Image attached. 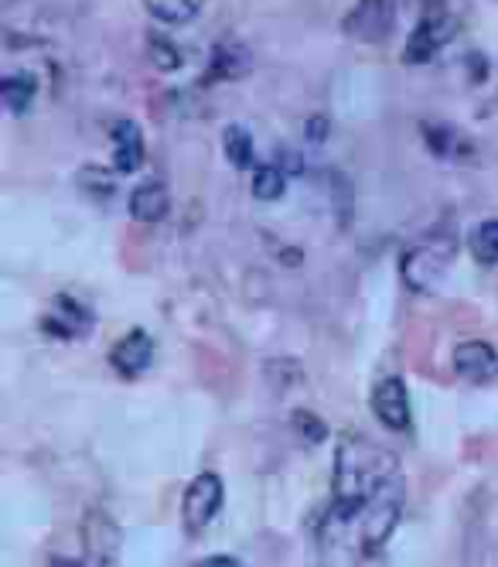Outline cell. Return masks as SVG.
Masks as SVG:
<instances>
[{
	"label": "cell",
	"instance_id": "obj_6",
	"mask_svg": "<svg viewBox=\"0 0 498 567\" xmlns=\"http://www.w3.org/2000/svg\"><path fill=\"white\" fill-rule=\"evenodd\" d=\"M154 362V342L144 329H134L123 336L113 349H110V367L123 377V380H137L151 370Z\"/></svg>",
	"mask_w": 498,
	"mask_h": 567
},
{
	"label": "cell",
	"instance_id": "obj_21",
	"mask_svg": "<svg viewBox=\"0 0 498 567\" xmlns=\"http://www.w3.org/2000/svg\"><path fill=\"white\" fill-rule=\"evenodd\" d=\"M328 131H331V124H328V116H311V120H308V137H311L314 144H321Z\"/></svg>",
	"mask_w": 498,
	"mask_h": 567
},
{
	"label": "cell",
	"instance_id": "obj_15",
	"mask_svg": "<svg viewBox=\"0 0 498 567\" xmlns=\"http://www.w3.org/2000/svg\"><path fill=\"white\" fill-rule=\"evenodd\" d=\"M34 93H38L34 75H28V72H14V75L4 79V83H0V100H4V106H8L11 113H18V116L28 113Z\"/></svg>",
	"mask_w": 498,
	"mask_h": 567
},
{
	"label": "cell",
	"instance_id": "obj_9",
	"mask_svg": "<svg viewBox=\"0 0 498 567\" xmlns=\"http://www.w3.org/2000/svg\"><path fill=\"white\" fill-rule=\"evenodd\" d=\"M120 530L113 526V519L93 513L86 523H82V547H86V560L93 564H113L120 554Z\"/></svg>",
	"mask_w": 498,
	"mask_h": 567
},
{
	"label": "cell",
	"instance_id": "obj_4",
	"mask_svg": "<svg viewBox=\"0 0 498 567\" xmlns=\"http://www.w3.org/2000/svg\"><path fill=\"white\" fill-rule=\"evenodd\" d=\"M458 34V18H450L444 11H430L417 21V28L409 31L406 42V62L409 65H424L430 62L440 49H447Z\"/></svg>",
	"mask_w": 498,
	"mask_h": 567
},
{
	"label": "cell",
	"instance_id": "obj_18",
	"mask_svg": "<svg viewBox=\"0 0 498 567\" xmlns=\"http://www.w3.org/2000/svg\"><path fill=\"white\" fill-rule=\"evenodd\" d=\"M287 192V175L280 165H257L253 168V195L260 202H277Z\"/></svg>",
	"mask_w": 498,
	"mask_h": 567
},
{
	"label": "cell",
	"instance_id": "obj_2",
	"mask_svg": "<svg viewBox=\"0 0 498 567\" xmlns=\"http://www.w3.org/2000/svg\"><path fill=\"white\" fill-rule=\"evenodd\" d=\"M454 257H458V239L450 233H430L421 243H413L403 257V280L413 291H437L447 277Z\"/></svg>",
	"mask_w": 498,
	"mask_h": 567
},
{
	"label": "cell",
	"instance_id": "obj_7",
	"mask_svg": "<svg viewBox=\"0 0 498 567\" xmlns=\"http://www.w3.org/2000/svg\"><path fill=\"white\" fill-rule=\"evenodd\" d=\"M372 414H376L390 431L409 427V393L400 377H386L372 390Z\"/></svg>",
	"mask_w": 498,
	"mask_h": 567
},
{
	"label": "cell",
	"instance_id": "obj_5",
	"mask_svg": "<svg viewBox=\"0 0 498 567\" xmlns=\"http://www.w3.org/2000/svg\"><path fill=\"white\" fill-rule=\"evenodd\" d=\"M41 329L52 339H86L93 329V311L72 295H55L49 315L41 318Z\"/></svg>",
	"mask_w": 498,
	"mask_h": 567
},
{
	"label": "cell",
	"instance_id": "obj_22",
	"mask_svg": "<svg viewBox=\"0 0 498 567\" xmlns=\"http://www.w3.org/2000/svg\"><path fill=\"white\" fill-rule=\"evenodd\" d=\"M205 567H239L236 557H209V560H201Z\"/></svg>",
	"mask_w": 498,
	"mask_h": 567
},
{
	"label": "cell",
	"instance_id": "obj_17",
	"mask_svg": "<svg viewBox=\"0 0 498 567\" xmlns=\"http://www.w3.org/2000/svg\"><path fill=\"white\" fill-rule=\"evenodd\" d=\"M222 151H226V157H229V165H232V168H239V172L253 168V137H249L246 127L229 124V127L222 131Z\"/></svg>",
	"mask_w": 498,
	"mask_h": 567
},
{
	"label": "cell",
	"instance_id": "obj_16",
	"mask_svg": "<svg viewBox=\"0 0 498 567\" xmlns=\"http://www.w3.org/2000/svg\"><path fill=\"white\" fill-rule=\"evenodd\" d=\"M468 250L481 267H495L498 264V219H485L471 229L468 236Z\"/></svg>",
	"mask_w": 498,
	"mask_h": 567
},
{
	"label": "cell",
	"instance_id": "obj_3",
	"mask_svg": "<svg viewBox=\"0 0 498 567\" xmlns=\"http://www.w3.org/2000/svg\"><path fill=\"white\" fill-rule=\"evenodd\" d=\"M222 499H226V485L216 472H201L188 482L185 489V499H181V519L188 530H205L216 513L222 509Z\"/></svg>",
	"mask_w": 498,
	"mask_h": 567
},
{
	"label": "cell",
	"instance_id": "obj_10",
	"mask_svg": "<svg viewBox=\"0 0 498 567\" xmlns=\"http://www.w3.org/2000/svg\"><path fill=\"white\" fill-rule=\"evenodd\" d=\"M144 165V134L134 120H116L113 124V168L131 175Z\"/></svg>",
	"mask_w": 498,
	"mask_h": 567
},
{
	"label": "cell",
	"instance_id": "obj_19",
	"mask_svg": "<svg viewBox=\"0 0 498 567\" xmlns=\"http://www.w3.org/2000/svg\"><path fill=\"white\" fill-rule=\"evenodd\" d=\"M151 59L157 69H178L181 65V52L168 42V38H160V34H151Z\"/></svg>",
	"mask_w": 498,
	"mask_h": 567
},
{
	"label": "cell",
	"instance_id": "obj_12",
	"mask_svg": "<svg viewBox=\"0 0 498 567\" xmlns=\"http://www.w3.org/2000/svg\"><path fill=\"white\" fill-rule=\"evenodd\" d=\"M164 213H168V185L151 178L141 188H134V195H131V216L137 223H157Z\"/></svg>",
	"mask_w": 498,
	"mask_h": 567
},
{
	"label": "cell",
	"instance_id": "obj_1",
	"mask_svg": "<svg viewBox=\"0 0 498 567\" xmlns=\"http://www.w3.org/2000/svg\"><path fill=\"white\" fill-rule=\"evenodd\" d=\"M406 506V475L396 452L365 434H342L335 444L324 547L349 557H380Z\"/></svg>",
	"mask_w": 498,
	"mask_h": 567
},
{
	"label": "cell",
	"instance_id": "obj_11",
	"mask_svg": "<svg viewBox=\"0 0 498 567\" xmlns=\"http://www.w3.org/2000/svg\"><path fill=\"white\" fill-rule=\"evenodd\" d=\"M349 28H352L349 34H359V38H365V42H380V38H386L393 28L390 0H362Z\"/></svg>",
	"mask_w": 498,
	"mask_h": 567
},
{
	"label": "cell",
	"instance_id": "obj_14",
	"mask_svg": "<svg viewBox=\"0 0 498 567\" xmlns=\"http://www.w3.org/2000/svg\"><path fill=\"white\" fill-rule=\"evenodd\" d=\"M144 8L160 24H188L191 18H198L205 0H144Z\"/></svg>",
	"mask_w": 498,
	"mask_h": 567
},
{
	"label": "cell",
	"instance_id": "obj_13",
	"mask_svg": "<svg viewBox=\"0 0 498 567\" xmlns=\"http://www.w3.org/2000/svg\"><path fill=\"white\" fill-rule=\"evenodd\" d=\"M249 49H242L239 42H222L212 49V62H209V79H219V83H226V79H239L249 72Z\"/></svg>",
	"mask_w": 498,
	"mask_h": 567
},
{
	"label": "cell",
	"instance_id": "obj_20",
	"mask_svg": "<svg viewBox=\"0 0 498 567\" xmlns=\"http://www.w3.org/2000/svg\"><path fill=\"white\" fill-rule=\"evenodd\" d=\"M294 427L304 434V441H311V444H321L324 437H328V427L311 414V411H298L294 414Z\"/></svg>",
	"mask_w": 498,
	"mask_h": 567
},
{
	"label": "cell",
	"instance_id": "obj_8",
	"mask_svg": "<svg viewBox=\"0 0 498 567\" xmlns=\"http://www.w3.org/2000/svg\"><path fill=\"white\" fill-rule=\"evenodd\" d=\"M454 370H458L461 380L481 386V383H491L498 377V352L488 346V342H461L454 349Z\"/></svg>",
	"mask_w": 498,
	"mask_h": 567
}]
</instances>
